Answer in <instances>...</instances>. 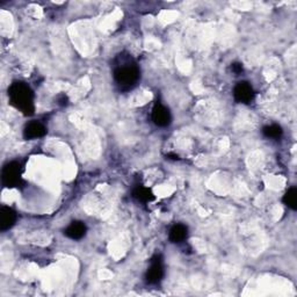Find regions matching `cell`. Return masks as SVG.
<instances>
[{
	"mask_svg": "<svg viewBox=\"0 0 297 297\" xmlns=\"http://www.w3.org/2000/svg\"><path fill=\"white\" fill-rule=\"evenodd\" d=\"M114 68V79L121 90L128 91L136 86L139 80V69L129 55L120 54L117 56Z\"/></svg>",
	"mask_w": 297,
	"mask_h": 297,
	"instance_id": "1",
	"label": "cell"
},
{
	"mask_svg": "<svg viewBox=\"0 0 297 297\" xmlns=\"http://www.w3.org/2000/svg\"><path fill=\"white\" fill-rule=\"evenodd\" d=\"M11 103L25 115H33L35 112L34 93L24 81H14L8 89Z\"/></svg>",
	"mask_w": 297,
	"mask_h": 297,
	"instance_id": "2",
	"label": "cell"
},
{
	"mask_svg": "<svg viewBox=\"0 0 297 297\" xmlns=\"http://www.w3.org/2000/svg\"><path fill=\"white\" fill-rule=\"evenodd\" d=\"M2 180L4 186L7 188H13L20 185L21 182V165L17 161L7 163L3 168Z\"/></svg>",
	"mask_w": 297,
	"mask_h": 297,
	"instance_id": "3",
	"label": "cell"
},
{
	"mask_svg": "<svg viewBox=\"0 0 297 297\" xmlns=\"http://www.w3.org/2000/svg\"><path fill=\"white\" fill-rule=\"evenodd\" d=\"M164 278V266L163 259L160 256H155L151 259V266L148 267L145 274L146 282L148 285H158Z\"/></svg>",
	"mask_w": 297,
	"mask_h": 297,
	"instance_id": "4",
	"label": "cell"
},
{
	"mask_svg": "<svg viewBox=\"0 0 297 297\" xmlns=\"http://www.w3.org/2000/svg\"><path fill=\"white\" fill-rule=\"evenodd\" d=\"M234 98L239 103H250L254 98V91L246 81H240L234 90Z\"/></svg>",
	"mask_w": 297,
	"mask_h": 297,
	"instance_id": "5",
	"label": "cell"
},
{
	"mask_svg": "<svg viewBox=\"0 0 297 297\" xmlns=\"http://www.w3.org/2000/svg\"><path fill=\"white\" fill-rule=\"evenodd\" d=\"M152 121L158 126H167L172 121L171 113L164 104L157 102L154 109H152Z\"/></svg>",
	"mask_w": 297,
	"mask_h": 297,
	"instance_id": "6",
	"label": "cell"
},
{
	"mask_svg": "<svg viewBox=\"0 0 297 297\" xmlns=\"http://www.w3.org/2000/svg\"><path fill=\"white\" fill-rule=\"evenodd\" d=\"M47 134V128L41 122L32 121L25 126L24 129V137L25 139H34L43 137Z\"/></svg>",
	"mask_w": 297,
	"mask_h": 297,
	"instance_id": "7",
	"label": "cell"
},
{
	"mask_svg": "<svg viewBox=\"0 0 297 297\" xmlns=\"http://www.w3.org/2000/svg\"><path fill=\"white\" fill-rule=\"evenodd\" d=\"M16 222V213L10 207H2L0 209V230H10Z\"/></svg>",
	"mask_w": 297,
	"mask_h": 297,
	"instance_id": "8",
	"label": "cell"
},
{
	"mask_svg": "<svg viewBox=\"0 0 297 297\" xmlns=\"http://www.w3.org/2000/svg\"><path fill=\"white\" fill-rule=\"evenodd\" d=\"M86 231H87V228H86L85 223H82L80 221H74L68 226L67 229L64 230V235L70 239L79 240L82 237H85Z\"/></svg>",
	"mask_w": 297,
	"mask_h": 297,
	"instance_id": "9",
	"label": "cell"
},
{
	"mask_svg": "<svg viewBox=\"0 0 297 297\" xmlns=\"http://www.w3.org/2000/svg\"><path fill=\"white\" fill-rule=\"evenodd\" d=\"M187 234H188V229L183 224H176L169 231L168 238L172 243H181L186 239Z\"/></svg>",
	"mask_w": 297,
	"mask_h": 297,
	"instance_id": "10",
	"label": "cell"
},
{
	"mask_svg": "<svg viewBox=\"0 0 297 297\" xmlns=\"http://www.w3.org/2000/svg\"><path fill=\"white\" fill-rule=\"evenodd\" d=\"M133 196L136 200L141 201V202L144 203L151 202V201L155 200V195L152 194V192L143 186H137L136 188L133 190Z\"/></svg>",
	"mask_w": 297,
	"mask_h": 297,
	"instance_id": "11",
	"label": "cell"
},
{
	"mask_svg": "<svg viewBox=\"0 0 297 297\" xmlns=\"http://www.w3.org/2000/svg\"><path fill=\"white\" fill-rule=\"evenodd\" d=\"M282 201L287 207H289L290 209H292V210H296L297 209V189L295 188V187H291L290 189H288L285 196H283Z\"/></svg>",
	"mask_w": 297,
	"mask_h": 297,
	"instance_id": "12",
	"label": "cell"
},
{
	"mask_svg": "<svg viewBox=\"0 0 297 297\" xmlns=\"http://www.w3.org/2000/svg\"><path fill=\"white\" fill-rule=\"evenodd\" d=\"M263 134L268 138H280L283 134V130L281 126L278 124L266 125L263 129Z\"/></svg>",
	"mask_w": 297,
	"mask_h": 297,
	"instance_id": "13",
	"label": "cell"
},
{
	"mask_svg": "<svg viewBox=\"0 0 297 297\" xmlns=\"http://www.w3.org/2000/svg\"><path fill=\"white\" fill-rule=\"evenodd\" d=\"M231 70H232V72L236 74H239L243 72V64L240 63H234L231 65Z\"/></svg>",
	"mask_w": 297,
	"mask_h": 297,
	"instance_id": "14",
	"label": "cell"
},
{
	"mask_svg": "<svg viewBox=\"0 0 297 297\" xmlns=\"http://www.w3.org/2000/svg\"><path fill=\"white\" fill-rule=\"evenodd\" d=\"M57 101H58V104H60V106H67L68 102H69V100H68V97L67 95H59L58 99H57Z\"/></svg>",
	"mask_w": 297,
	"mask_h": 297,
	"instance_id": "15",
	"label": "cell"
}]
</instances>
